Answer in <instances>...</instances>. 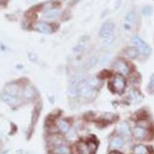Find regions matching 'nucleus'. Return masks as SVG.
Returning <instances> with one entry per match:
<instances>
[{
    "mask_svg": "<svg viewBox=\"0 0 154 154\" xmlns=\"http://www.w3.org/2000/svg\"><path fill=\"white\" fill-rule=\"evenodd\" d=\"M95 81L93 79H82L72 82L69 87V92L71 94H78L80 96L89 98L94 95Z\"/></svg>",
    "mask_w": 154,
    "mask_h": 154,
    "instance_id": "nucleus-1",
    "label": "nucleus"
},
{
    "mask_svg": "<svg viewBox=\"0 0 154 154\" xmlns=\"http://www.w3.org/2000/svg\"><path fill=\"white\" fill-rule=\"evenodd\" d=\"M100 36L103 39V43L109 45L112 43L114 34V24L110 21H107L103 24L100 31Z\"/></svg>",
    "mask_w": 154,
    "mask_h": 154,
    "instance_id": "nucleus-2",
    "label": "nucleus"
},
{
    "mask_svg": "<svg viewBox=\"0 0 154 154\" xmlns=\"http://www.w3.org/2000/svg\"><path fill=\"white\" fill-rule=\"evenodd\" d=\"M96 149V144L93 141H81L76 145L78 154H93Z\"/></svg>",
    "mask_w": 154,
    "mask_h": 154,
    "instance_id": "nucleus-3",
    "label": "nucleus"
},
{
    "mask_svg": "<svg viewBox=\"0 0 154 154\" xmlns=\"http://www.w3.org/2000/svg\"><path fill=\"white\" fill-rule=\"evenodd\" d=\"M132 42H133V45L136 46L137 50L140 52V53H142L143 55H149L151 53V49L145 42L141 39L139 36L135 35L132 38Z\"/></svg>",
    "mask_w": 154,
    "mask_h": 154,
    "instance_id": "nucleus-4",
    "label": "nucleus"
},
{
    "mask_svg": "<svg viewBox=\"0 0 154 154\" xmlns=\"http://www.w3.org/2000/svg\"><path fill=\"white\" fill-rule=\"evenodd\" d=\"M126 87V80L121 74H117L113 77L112 82V88L114 91L118 93H122Z\"/></svg>",
    "mask_w": 154,
    "mask_h": 154,
    "instance_id": "nucleus-5",
    "label": "nucleus"
},
{
    "mask_svg": "<svg viewBox=\"0 0 154 154\" xmlns=\"http://www.w3.org/2000/svg\"><path fill=\"white\" fill-rule=\"evenodd\" d=\"M33 27L37 31L44 34H51L53 32V26L45 22H36L35 23H34Z\"/></svg>",
    "mask_w": 154,
    "mask_h": 154,
    "instance_id": "nucleus-6",
    "label": "nucleus"
},
{
    "mask_svg": "<svg viewBox=\"0 0 154 154\" xmlns=\"http://www.w3.org/2000/svg\"><path fill=\"white\" fill-rule=\"evenodd\" d=\"M114 68L119 72V74H122V75H126L130 72V68L126 62L123 61V60H119L116 62L114 63Z\"/></svg>",
    "mask_w": 154,
    "mask_h": 154,
    "instance_id": "nucleus-7",
    "label": "nucleus"
},
{
    "mask_svg": "<svg viewBox=\"0 0 154 154\" xmlns=\"http://www.w3.org/2000/svg\"><path fill=\"white\" fill-rule=\"evenodd\" d=\"M116 130H117L119 134L123 135V136H125V137L126 136H130L131 134V130H130V126H129V125L126 122H123V123H121L120 124L118 125Z\"/></svg>",
    "mask_w": 154,
    "mask_h": 154,
    "instance_id": "nucleus-8",
    "label": "nucleus"
},
{
    "mask_svg": "<svg viewBox=\"0 0 154 154\" xmlns=\"http://www.w3.org/2000/svg\"><path fill=\"white\" fill-rule=\"evenodd\" d=\"M134 137L138 140H143L146 137L147 132L145 128L142 127V126H137L133 129V131Z\"/></svg>",
    "mask_w": 154,
    "mask_h": 154,
    "instance_id": "nucleus-9",
    "label": "nucleus"
},
{
    "mask_svg": "<svg viewBox=\"0 0 154 154\" xmlns=\"http://www.w3.org/2000/svg\"><path fill=\"white\" fill-rule=\"evenodd\" d=\"M57 127L61 133H67L69 131V123L65 119H59L56 123Z\"/></svg>",
    "mask_w": 154,
    "mask_h": 154,
    "instance_id": "nucleus-10",
    "label": "nucleus"
},
{
    "mask_svg": "<svg viewBox=\"0 0 154 154\" xmlns=\"http://www.w3.org/2000/svg\"><path fill=\"white\" fill-rule=\"evenodd\" d=\"M53 154H70V149L64 145H60L55 147L53 150Z\"/></svg>",
    "mask_w": 154,
    "mask_h": 154,
    "instance_id": "nucleus-11",
    "label": "nucleus"
},
{
    "mask_svg": "<svg viewBox=\"0 0 154 154\" xmlns=\"http://www.w3.org/2000/svg\"><path fill=\"white\" fill-rule=\"evenodd\" d=\"M133 154H149V150L145 146L137 145L133 148Z\"/></svg>",
    "mask_w": 154,
    "mask_h": 154,
    "instance_id": "nucleus-12",
    "label": "nucleus"
},
{
    "mask_svg": "<svg viewBox=\"0 0 154 154\" xmlns=\"http://www.w3.org/2000/svg\"><path fill=\"white\" fill-rule=\"evenodd\" d=\"M126 53L128 57L131 58V59H135L139 56V51L137 50V48H128L126 50Z\"/></svg>",
    "mask_w": 154,
    "mask_h": 154,
    "instance_id": "nucleus-13",
    "label": "nucleus"
},
{
    "mask_svg": "<svg viewBox=\"0 0 154 154\" xmlns=\"http://www.w3.org/2000/svg\"><path fill=\"white\" fill-rule=\"evenodd\" d=\"M122 145H123V140L119 137H116L111 141V147L114 148V149L120 148Z\"/></svg>",
    "mask_w": 154,
    "mask_h": 154,
    "instance_id": "nucleus-14",
    "label": "nucleus"
},
{
    "mask_svg": "<svg viewBox=\"0 0 154 154\" xmlns=\"http://www.w3.org/2000/svg\"><path fill=\"white\" fill-rule=\"evenodd\" d=\"M60 15V12L58 10H49L45 14V17L48 19H54Z\"/></svg>",
    "mask_w": 154,
    "mask_h": 154,
    "instance_id": "nucleus-15",
    "label": "nucleus"
},
{
    "mask_svg": "<svg viewBox=\"0 0 154 154\" xmlns=\"http://www.w3.org/2000/svg\"><path fill=\"white\" fill-rule=\"evenodd\" d=\"M34 94H35V89L32 87V86H28V87L26 88L24 91V96L26 98H32L34 96Z\"/></svg>",
    "mask_w": 154,
    "mask_h": 154,
    "instance_id": "nucleus-16",
    "label": "nucleus"
},
{
    "mask_svg": "<svg viewBox=\"0 0 154 154\" xmlns=\"http://www.w3.org/2000/svg\"><path fill=\"white\" fill-rule=\"evenodd\" d=\"M2 100L9 104H13L16 102V98L14 96L9 94H5L2 96Z\"/></svg>",
    "mask_w": 154,
    "mask_h": 154,
    "instance_id": "nucleus-17",
    "label": "nucleus"
},
{
    "mask_svg": "<svg viewBox=\"0 0 154 154\" xmlns=\"http://www.w3.org/2000/svg\"><path fill=\"white\" fill-rule=\"evenodd\" d=\"M142 13L145 16H149L152 13V7L151 5H145L142 9Z\"/></svg>",
    "mask_w": 154,
    "mask_h": 154,
    "instance_id": "nucleus-18",
    "label": "nucleus"
},
{
    "mask_svg": "<svg viewBox=\"0 0 154 154\" xmlns=\"http://www.w3.org/2000/svg\"><path fill=\"white\" fill-rule=\"evenodd\" d=\"M135 19H136V14H135V12L133 11H130V12H128L126 16V21L128 23H133L135 21Z\"/></svg>",
    "mask_w": 154,
    "mask_h": 154,
    "instance_id": "nucleus-19",
    "label": "nucleus"
},
{
    "mask_svg": "<svg viewBox=\"0 0 154 154\" xmlns=\"http://www.w3.org/2000/svg\"><path fill=\"white\" fill-rule=\"evenodd\" d=\"M17 87L16 86H13V85H10V86H8L6 91H7L8 94L12 95V96H14L17 93Z\"/></svg>",
    "mask_w": 154,
    "mask_h": 154,
    "instance_id": "nucleus-20",
    "label": "nucleus"
},
{
    "mask_svg": "<svg viewBox=\"0 0 154 154\" xmlns=\"http://www.w3.org/2000/svg\"><path fill=\"white\" fill-rule=\"evenodd\" d=\"M150 86H152V87H154V74L150 78Z\"/></svg>",
    "mask_w": 154,
    "mask_h": 154,
    "instance_id": "nucleus-21",
    "label": "nucleus"
},
{
    "mask_svg": "<svg viewBox=\"0 0 154 154\" xmlns=\"http://www.w3.org/2000/svg\"><path fill=\"white\" fill-rule=\"evenodd\" d=\"M109 154H122V153H120V152H110Z\"/></svg>",
    "mask_w": 154,
    "mask_h": 154,
    "instance_id": "nucleus-22",
    "label": "nucleus"
},
{
    "mask_svg": "<svg viewBox=\"0 0 154 154\" xmlns=\"http://www.w3.org/2000/svg\"><path fill=\"white\" fill-rule=\"evenodd\" d=\"M75 2H79V1H81V0H75Z\"/></svg>",
    "mask_w": 154,
    "mask_h": 154,
    "instance_id": "nucleus-23",
    "label": "nucleus"
}]
</instances>
